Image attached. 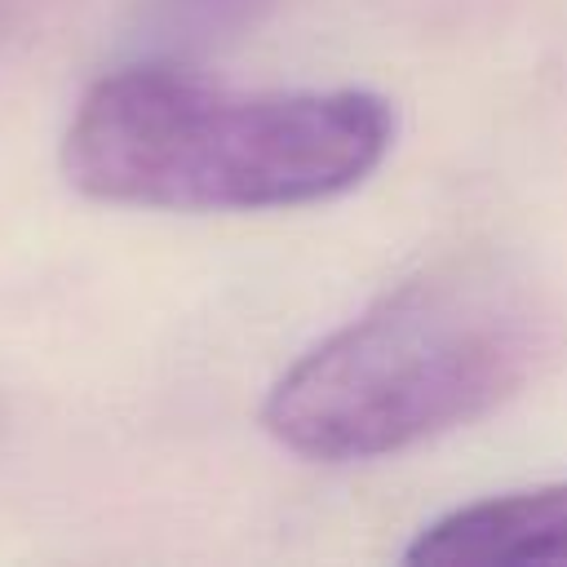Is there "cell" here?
<instances>
[{
	"label": "cell",
	"instance_id": "6da1fadb",
	"mask_svg": "<svg viewBox=\"0 0 567 567\" xmlns=\"http://www.w3.org/2000/svg\"><path fill=\"white\" fill-rule=\"evenodd\" d=\"M394 142L368 89L244 93L182 66L102 75L62 133V177L97 204L168 213L297 208L354 190Z\"/></svg>",
	"mask_w": 567,
	"mask_h": 567
},
{
	"label": "cell",
	"instance_id": "7a4b0ae2",
	"mask_svg": "<svg viewBox=\"0 0 567 567\" xmlns=\"http://www.w3.org/2000/svg\"><path fill=\"white\" fill-rule=\"evenodd\" d=\"M554 350L536 288L496 261H443L310 346L266 394V430L310 461H372L514 399Z\"/></svg>",
	"mask_w": 567,
	"mask_h": 567
},
{
	"label": "cell",
	"instance_id": "3957f363",
	"mask_svg": "<svg viewBox=\"0 0 567 567\" xmlns=\"http://www.w3.org/2000/svg\"><path fill=\"white\" fill-rule=\"evenodd\" d=\"M403 558L439 567L567 563V483L461 505L421 527Z\"/></svg>",
	"mask_w": 567,
	"mask_h": 567
}]
</instances>
